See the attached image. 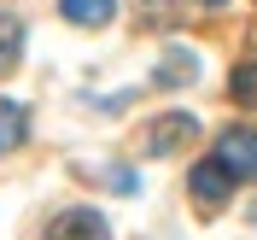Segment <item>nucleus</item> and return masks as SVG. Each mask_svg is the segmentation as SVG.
Returning <instances> with one entry per match:
<instances>
[{"label": "nucleus", "instance_id": "nucleus-1", "mask_svg": "<svg viewBox=\"0 0 257 240\" xmlns=\"http://www.w3.org/2000/svg\"><path fill=\"white\" fill-rule=\"evenodd\" d=\"M216 158H222V170L234 182H257V129L228 123L222 135H216Z\"/></svg>", "mask_w": 257, "mask_h": 240}, {"label": "nucleus", "instance_id": "nucleus-2", "mask_svg": "<svg viewBox=\"0 0 257 240\" xmlns=\"http://www.w3.org/2000/svg\"><path fill=\"white\" fill-rule=\"evenodd\" d=\"M193 141H199V117H187V112H164L158 123L146 129V152H152V158H170V152H187Z\"/></svg>", "mask_w": 257, "mask_h": 240}, {"label": "nucleus", "instance_id": "nucleus-3", "mask_svg": "<svg viewBox=\"0 0 257 240\" xmlns=\"http://www.w3.org/2000/svg\"><path fill=\"white\" fill-rule=\"evenodd\" d=\"M187 193L199 199V211H222V205H228V193H234V176L222 170V158H205V164H193Z\"/></svg>", "mask_w": 257, "mask_h": 240}, {"label": "nucleus", "instance_id": "nucleus-4", "mask_svg": "<svg viewBox=\"0 0 257 240\" xmlns=\"http://www.w3.org/2000/svg\"><path fill=\"white\" fill-rule=\"evenodd\" d=\"M47 240H111V223H105L99 211L76 205V211H59L47 223Z\"/></svg>", "mask_w": 257, "mask_h": 240}, {"label": "nucleus", "instance_id": "nucleus-5", "mask_svg": "<svg viewBox=\"0 0 257 240\" xmlns=\"http://www.w3.org/2000/svg\"><path fill=\"white\" fill-rule=\"evenodd\" d=\"M59 12L76 24V30H105L117 12V0H59Z\"/></svg>", "mask_w": 257, "mask_h": 240}, {"label": "nucleus", "instance_id": "nucleus-6", "mask_svg": "<svg viewBox=\"0 0 257 240\" xmlns=\"http://www.w3.org/2000/svg\"><path fill=\"white\" fill-rule=\"evenodd\" d=\"M193 76H199V53H187V47H170L152 82H158V88H181V82H193Z\"/></svg>", "mask_w": 257, "mask_h": 240}, {"label": "nucleus", "instance_id": "nucleus-7", "mask_svg": "<svg viewBox=\"0 0 257 240\" xmlns=\"http://www.w3.org/2000/svg\"><path fill=\"white\" fill-rule=\"evenodd\" d=\"M24 135H30V117H24V106H18V100H0V152H12Z\"/></svg>", "mask_w": 257, "mask_h": 240}, {"label": "nucleus", "instance_id": "nucleus-8", "mask_svg": "<svg viewBox=\"0 0 257 240\" xmlns=\"http://www.w3.org/2000/svg\"><path fill=\"white\" fill-rule=\"evenodd\" d=\"M18 53H24V24H18V18L0 6V70H12Z\"/></svg>", "mask_w": 257, "mask_h": 240}, {"label": "nucleus", "instance_id": "nucleus-9", "mask_svg": "<svg viewBox=\"0 0 257 240\" xmlns=\"http://www.w3.org/2000/svg\"><path fill=\"white\" fill-rule=\"evenodd\" d=\"M228 94H234V106H257V59L234 64V76H228Z\"/></svg>", "mask_w": 257, "mask_h": 240}, {"label": "nucleus", "instance_id": "nucleus-10", "mask_svg": "<svg viewBox=\"0 0 257 240\" xmlns=\"http://www.w3.org/2000/svg\"><path fill=\"white\" fill-rule=\"evenodd\" d=\"M141 6H146V24H170V18H176L170 0H141Z\"/></svg>", "mask_w": 257, "mask_h": 240}, {"label": "nucleus", "instance_id": "nucleus-11", "mask_svg": "<svg viewBox=\"0 0 257 240\" xmlns=\"http://www.w3.org/2000/svg\"><path fill=\"white\" fill-rule=\"evenodd\" d=\"M199 6H222V0H199Z\"/></svg>", "mask_w": 257, "mask_h": 240}]
</instances>
